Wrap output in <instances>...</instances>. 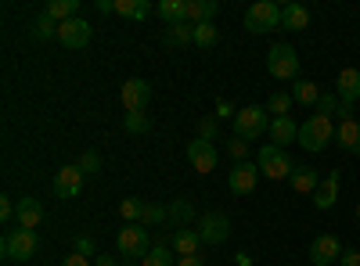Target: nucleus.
<instances>
[{
    "label": "nucleus",
    "mask_w": 360,
    "mask_h": 266,
    "mask_svg": "<svg viewBox=\"0 0 360 266\" xmlns=\"http://www.w3.org/2000/svg\"><path fill=\"white\" fill-rule=\"evenodd\" d=\"M356 220H360V201H356Z\"/></svg>",
    "instance_id": "nucleus-50"
},
{
    "label": "nucleus",
    "mask_w": 360,
    "mask_h": 266,
    "mask_svg": "<svg viewBox=\"0 0 360 266\" xmlns=\"http://www.w3.org/2000/svg\"><path fill=\"white\" fill-rule=\"evenodd\" d=\"M141 266H176V262H173L169 245H152V252L141 259Z\"/></svg>",
    "instance_id": "nucleus-32"
},
{
    "label": "nucleus",
    "mask_w": 360,
    "mask_h": 266,
    "mask_svg": "<svg viewBox=\"0 0 360 266\" xmlns=\"http://www.w3.org/2000/svg\"><path fill=\"white\" fill-rule=\"evenodd\" d=\"M217 11H220L217 0H188V15H184V22H191V25L213 22V18H217Z\"/></svg>",
    "instance_id": "nucleus-22"
},
{
    "label": "nucleus",
    "mask_w": 360,
    "mask_h": 266,
    "mask_svg": "<svg viewBox=\"0 0 360 266\" xmlns=\"http://www.w3.org/2000/svg\"><path fill=\"white\" fill-rule=\"evenodd\" d=\"M213 137H217V119H202V140L213 144Z\"/></svg>",
    "instance_id": "nucleus-42"
},
{
    "label": "nucleus",
    "mask_w": 360,
    "mask_h": 266,
    "mask_svg": "<svg viewBox=\"0 0 360 266\" xmlns=\"http://www.w3.org/2000/svg\"><path fill=\"white\" fill-rule=\"evenodd\" d=\"M123 126H127V133H148V115L144 112H127V119H123Z\"/></svg>",
    "instance_id": "nucleus-36"
},
{
    "label": "nucleus",
    "mask_w": 360,
    "mask_h": 266,
    "mask_svg": "<svg viewBox=\"0 0 360 266\" xmlns=\"http://www.w3.org/2000/svg\"><path fill=\"white\" fill-rule=\"evenodd\" d=\"M198 234H202L205 245H224L231 238V220L224 213H205L198 220Z\"/></svg>",
    "instance_id": "nucleus-11"
},
{
    "label": "nucleus",
    "mask_w": 360,
    "mask_h": 266,
    "mask_svg": "<svg viewBox=\"0 0 360 266\" xmlns=\"http://www.w3.org/2000/svg\"><path fill=\"white\" fill-rule=\"evenodd\" d=\"M259 166H252V162H234V169L227 173V187L234 191V194H252L256 191V184H259Z\"/></svg>",
    "instance_id": "nucleus-10"
},
{
    "label": "nucleus",
    "mask_w": 360,
    "mask_h": 266,
    "mask_svg": "<svg viewBox=\"0 0 360 266\" xmlns=\"http://www.w3.org/2000/svg\"><path fill=\"white\" fill-rule=\"evenodd\" d=\"M270 140H274L278 147H285V144L299 140V126L288 119V115H281V119H270Z\"/></svg>",
    "instance_id": "nucleus-23"
},
{
    "label": "nucleus",
    "mask_w": 360,
    "mask_h": 266,
    "mask_svg": "<svg viewBox=\"0 0 360 266\" xmlns=\"http://www.w3.org/2000/svg\"><path fill=\"white\" fill-rule=\"evenodd\" d=\"M335 137H339V147L349 155H360V119H342L335 126Z\"/></svg>",
    "instance_id": "nucleus-19"
},
{
    "label": "nucleus",
    "mask_w": 360,
    "mask_h": 266,
    "mask_svg": "<svg viewBox=\"0 0 360 266\" xmlns=\"http://www.w3.org/2000/svg\"><path fill=\"white\" fill-rule=\"evenodd\" d=\"M342 245H339V238L335 234H317V238L310 241V262L314 266H332L335 259H342Z\"/></svg>",
    "instance_id": "nucleus-9"
},
{
    "label": "nucleus",
    "mask_w": 360,
    "mask_h": 266,
    "mask_svg": "<svg viewBox=\"0 0 360 266\" xmlns=\"http://www.w3.org/2000/svg\"><path fill=\"white\" fill-rule=\"evenodd\" d=\"M205 241H202V234L198 230H191V227H180V230H173V238H169V248L176 252V255H198V248H202Z\"/></svg>",
    "instance_id": "nucleus-17"
},
{
    "label": "nucleus",
    "mask_w": 360,
    "mask_h": 266,
    "mask_svg": "<svg viewBox=\"0 0 360 266\" xmlns=\"http://www.w3.org/2000/svg\"><path fill=\"white\" fill-rule=\"evenodd\" d=\"M263 108L270 112V119H281V115H288V108H292V94H285V91H278V94H270Z\"/></svg>",
    "instance_id": "nucleus-31"
},
{
    "label": "nucleus",
    "mask_w": 360,
    "mask_h": 266,
    "mask_svg": "<svg viewBox=\"0 0 360 266\" xmlns=\"http://www.w3.org/2000/svg\"><path fill=\"white\" fill-rule=\"evenodd\" d=\"M335 108H339V98L335 94H321V101H317V112L321 115H332Z\"/></svg>",
    "instance_id": "nucleus-40"
},
{
    "label": "nucleus",
    "mask_w": 360,
    "mask_h": 266,
    "mask_svg": "<svg viewBox=\"0 0 360 266\" xmlns=\"http://www.w3.org/2000/svg\"><path fill=\"white\" fill-rule=\"evenodd\" d=\"M217 115H220V119H234L238 108H234L231 101H217Z\"/></svg>",
    "instance_id": "nucleus-41"
},
{
    "label": "nucleus",
    "mask_w": 360,
    "mask_h": 266,
    "mask_svg": "<svg viewBox=\"0 0 360 266\" xmlns=\"http://www.w3.org/2000/svg\"><path fill=\"white\" fill-rule=\"evenodd\" d=\"M335 198H339V173H328L324 180H321V187L314 191V205L321 213H328L335 205Z\"/></svg>",
    "instance_id": "nucleus-20"
},
{
    "label": "nucleus",
    "mask_w": 360,
    "mask_h": 266,
    "mask_svg": "<svg viewBox=\"0 0 360 266\" xmlns=\"http://www.w3.org/2000/svg\"><path fill=\"white\" fill-rule=\"evenodd\" d=\"M332 140H335V123H332V115L314 112L310 119H307L303 126H299V144H303L310 155H321Z\"/></svg>",
    "instance_id": "nucleus-1"
},
{
    "label": "nucleus",
    "mask_w": 360,
    "mask_h": 266,
    "mask_svg": "<svg viewBox=\"0 0 360 266\" xmlns=\"http://www.w3.org/2000/svg\"><path fill=\"white\" fill-rule=\"evenodd\" d=\"M76 252L86 255V259H98V241L90 234H76Z\"/></svg>",
    "instance_id": "nucleus-39"
},
{
    "label": "nucleus",
    "mask_w": 360,
    "mask_h": 266,
    "mask_svg": "<svg viewBox=\"0 0 360 266\" xmlns=\"http://www.w3.org/2000/svg\"><path fill=\"white\" fill-rule=\"evenodd\" d=\"M33 36H37V40H51V36H58V22H54L51 15H37V22H33Z\"/></svg>",
    "instance_id": "nucleus-34"
},
{
    "label": "nucleus",
    "mask_w": 360,
    "mask_h": 266,
    "mask_svg": "<svg viewBox=\"0 0 360 266\" xmlns=\"http://www.w3.org/2000/svg\"><path fill=\"white\" fill-rule=\"evenodd\" d=\"M281 29H288V33H303V29H310V11L303 4H285L281 8Z\"/></svg>",
    "instance_id": "nucleus-18"
},
{
    "label": "nucleus",
    "mask_w": 360,
    "mask_h": 266,
    "mask_svg": "<svg viewBox=\"0 0 360 266\" xmlns=\"http://www.w3.org/2000/svg\"><path fill=\"white\" fill-rule=\"evenodd\" d=\"M335 98L342 105H356L360 101V69H339V76H335Z\"/></svg>",
    "instance_id": "nucleus-14"
},
{
    "label": "nucleus",
    "mask_w": 360,
    "mask_h": 266,
    "mask_svg": "<svg viewBox=\"0 0 360 266\" xmlns=\"http://www.w3.org/2000/svg\"><path fill=\"white\" fill-rule=\"evenodd\" d=\"M62 266H94V259H86V255H79V252H72L69 259H62Z\"/></svg>",
    "instance_id": "nucleus-43"
},
{
    "label": "nucleus",
    "mask_w": 360,
    "mask_h": 266,
    "mask_svg": "<svg viewBox=\"0 0 360 266\" xmlns=\"http://www.w3.org/2000/svg\"><path fill=\"white\" fill-rule=\"evenodd\" d=\"M119 213H123L127 223H141V216H144V201H141V198H123V201H119Z\"/></svg>",
    "instance_id": "nucleus-33"
},
{
    "label": "nucleus",
    "mask_w": 360,
    "mask_h": 266,
    "mask_svg": "<svg viewBox=\"0 0 360 266\" xmlns=\"http://www.w3.org/2000/svg\"><path fill=\"white\" fill-rule=\"evenodd\" d=\"M58 44L69 47V51H79L90 44V25L83 18H72V22H62L58 25Z\"/></svg>",
    "instance_id": "nucleus-13"
},
{
    "label": "nucleus",
    "mask_w": 360,
    "mask_h": 266,
    "mask_svg": "<svg viewBox=\"0 0 360 266\" xmlns=\"http://www.w3.org/2000/svg\"><path fill=\"white\" fill-rule=\"evenodd\" d=\"M339 262H342V266H360V252H356V248H346Z\"/></svg>",
    "instance_id": "nucleus-45"
},
{
    "label": "nucleus",
    "mask_w": 360,
    "mask_h": 266,
    "mask_svg": "<svg viewBox=\"0 0 360 266\" xmlns=\"http://www.w3.org/2000/svg\"><path fill=\"white\" fill-rule=\"evenodd\" d=\"M83 169L79 166H62L54 173V180H51V191H54V198H79V191H83Z\"/></svg>",
    "instance_id": "nucleus-8"
},
{
    "label": "nucleus",
    "mask_w": 360,
    "mask_h": 266,
    "mask_svg": "<svg viewBox=\"0 0 360 266\" xmlns=\"http://www.w3.org/2000/svg\"><path fill=\"white\" fill-rule=\"evenodd\" d=\"M94 266H119V259H112V255H98Z\"/></svg>",
    "instance_id": "nucleus-48"
},
{
    "label": "nucleus",
    "mask_w": 360,
    "mask_h": 266,
    "mask_svg": "<svg viewBox=\"0 0 360 266\" xmlns=\"http://www.w3.org/2000/svg\"><path fill=\"white\" fill-rule=\"evenodd\" d=\"M15 220H18V227H25V230H37V227L44 223V205H40L37 198H18V201H15Z\"/></svg>",
    "instance_id": "nucleus-15"
},
{
    "label": "nucleus",
    "mask_w": 360,
    "mask_h": 266,
    "mask_svg": "<svg viewBox=\"0 0 360 266\" xmlns=\"http://www.w3.org/2000/svg\"><path fill=\"white\" fill-rule=\"evenodd\" d=\"M188 162L195 166V173H213L217 162H220V152H217V144H209V140H191L188 144Z\"/></svg>",
    "instance_id": "nucleus-12"
},
{
    "label": "nucleus",
    "mask_w": 360,
    "mask_h": 266,
    "mask_svg": "<svg viewBox=\"0 0 360 266\" xmlns=\"http://www.w3.org/2000/svg\"><path fill=\"white\" fill-rule=\"evenodd\" d=\"M176 266H202V259H198V255H180Z\"/></svg>",
    "instance_id": "nucleus-46"
},
{
    "label": "nucleus",
    "mask_w": 360,
    "mask_h": 266,
    "mask_svg": "<svg viewBox=\"0 0 360 266\" xmlns=\"http://www.w3.org/2000/svg\"><path fill=\"white\" fill-rule=\"evenodd\" d=\"M288 184H292V191H299V194H314V191L321 187V176H317L310 166H295L292 176H288Z\"/></svg>",
    "instance_id": "nucleus-21"
},
{
    "label": "nucleus",
    "mask_w": 360,
    "mask_h": 266,
    "mask_svg": "<svg viewBox=\"0 0 360 266\" xmlns=\"http://www.w3.org/2000/svg\"><path fill=\"white\" fill-rule=\"evenodd\" d=\"M166 47H184V44H195V25L191 22H176V25H166Z\"/></svg>",
    "instance_id": "nucleus-25"
},
{
    "label": "nucleus",
    "mask_w": 360,
    "mask_h": 266,
    "mask_svg": "<svg viewBox=\"0 0 360 266\" xmlns=\"http://www.w3.org/2000/svg\"><path fill=\"white\" fill-rule=\"evenodd\" d=\"M259 133H270V112L266 108H238L234 115V137L242 140H256Z\"/></svg>",
    "instance_id": "nucleus-5"
},
{
    "label": "nucleus",
    "mask_w": 360,
    "mask_h": 266,
    "mask_svg": "<svg viewBox=\"0 0 360 266\" xmlns=\"http://www.w3.org/2000/svg\"><path fill=\"white\" fill-rule=\"evenodd\" d=\"M119 266H141V259H119Z\"/></svg>",
    "instance_id": "nucleus-49"
},
{
    "label": "nucleus",
    "mask_w": 360,
    "mask_h": 266,
    "mask_svg": "<svg viewBox=\"0 0 360 266\" xmlns=\"http://www.w3.org/2000/svg\"><path fill=\"white\" fill-rule=\"evenodd\" d=\"M191 220H195V205L188 198H173L169 201V223H176V230H180V227H188Z\"/></svg>",
    "instance_id": "nucleus-27"
},
{
    "label": "nucleus",
    "mask_w": 360,
    "mask_h": 266,
    "mask_svg": "<svg viewBox=\"0 0 360 266\" xmlns=\"http://www.w3.org/2000/svg\"><path fill=\"white\" fill-rule=\"evenodd\" d=\"M278 25H281V4H274V0H256L245 11L249 33H270V29H278Z\"/></svg>",
    "instance_id": "nucleus-7"
},
{
    "label": "nucleus",
    "mask_w": 360,
    "mask_h": 266,
    "mask_svg": "<svg viewBox=\"0 0 360 266\" xmlns=\"http://www.w3.org/2000/svg\"><path fill=\"white\" fill-rule=\"evenodd\" d=\"M217 25L213 22H202V25H195V47H213L217 44Z\"/></svg>",
    "instance_id": "nucleus-35"
},
{
    "label": "nucleus",
    "mask_w": 360,
    "mask_h": 266,
    "mask_svg": "<svg viewBox=\"0 0 360 266\" xmlns=\"http://www.w3.org/2000/svg\"><path fill=\"white\" fill-rule=\"evenodd\" d=\"M115 248L123 259H144L148 252H152V241H148V227L141 223H127L123 230L115 234Z\"/></svg>",
    "instance_id": "nucleus-3"
},
{
    "label": "nucleus",
    "mask_w": 360,
    "mask_h": 266,
    "mask_svg": "<svg viewBox=\"0 0 360 266\" xmlns=\"http://www.w3.org/2000/svg\"><path fill=\"white\" fill-rule=\"evenodd\" d=\"M266 72L274 79H295L299 76V54L292 44H274L266 51Z\"/></svg>",
    "instance_id": "nucleus-6"
},
{
    "label": "nucleus",
    "mask_w": 360,
    "mask_h": 266,
    "mask_svg": "<svg viewBox=\"0 0 360 266\" xmlns=\"http://www.w3.org/2000/svg\"><path fill=\"white\" fill-rule=\"evenodd\" d=\"M44 15H51L58 25L72 22V18H79V0H51V4L44 8Z\"/></svg>",
    "instance_id": "nucleus-24"
},
{
    "label": "nucleus",
    "mask_w": 360,
    "mask_h": 266,
    "mask_svg": "<svg viewBox=\"0 0 360 266\" xmlns=\"http://www.w3.org/2000/svg\"><path fill=\"white\" fill-rule=\"evenodd\" d=\"M76 166L83 169V176H94V173H101V155L98 152H83Z\"/></svg>",
    "instance_id": "nucleus-37"
},
{
    "label": "nucleus",
    "mask_w": 360,
    "mask_h": 266,
    "mask_svg": "<svg viewBox=\"0 0 360 266\" xmlns=\"http://www.w3.org/2000/svg\"><path fill=\"white\" fill-rule=\"evenodd\" d=\"M227 155H231L234 162H249V159H245V155H249V140L231 137V140H227Z\"/></svg>",
    "instance_id": "nucleus-38"
},
{
    "label": "nucleus",
    "mask_w": 360,
    "mask_h": 266,
    "mask_svg": "<svg viewBox=\"0 0 360 266\" xmlns=\"http://www.w3.org/2000/svg\"><path fill=\"white\" fill-rule=\"evenodd\" d=\"M115 15H123V18H148L152 15V4L148 0H115Z\"/></svg>",
    "instance_id": "nucleus-29"
},
{
    "label": "nucleus",
    "mask_w": 360,
    "mask_h": 266,
    "mask_svg": "<svg viewBox=\"0 0 360 266\" xmlns=\"http://www.w3.org/2000/svg\"><path fill=\"white\" fill-rule=\"evenodd\" d=\"M256 166H259V173L266 176V180H288L292 169H295L292 159H288V152H285V147H278V144H263Z\"/></svg>",
    "instance_id": "nucleus-2"
},
{
    "label": "nucleus",
    "mask_w": 360,
    "mask_h": 266,
    "mask_svg": "<svg viewBox=\"0 0 360 266\" xmlns=\"http://www.w3.org/2000/svg\"><path fill=\"white\" fill-rule=\"evenodd\" d=\"M0 252H4V259H11V262L33 259V252H37V230H25V227L8 230L4 241H0Z\"/></svg>",
    "instance_id": "nucleus-4"
},
{
    "label": "nucleus",
    "mask_w": 360,
    "mask_h": 266,
    "mask_svg": "<svg viewBox=\"0 0 360 266\" xmlns=\"http://www.w3.org/2000/svg\"><path fill=\"white\" fill-rule=\"evenodd\" d=\"M98 11H101V15H108V11H115V0H98Z\"/></svg>",
    "instance_id": "nucleus-47"
},
{
    "label": "nucleus",
    "mask_w": 360,
    "mask_h": 266,
    "mask_svg": "<svg viewBox=\"0 0 360 266\" xmlns=\"http://www.w3.org/2000/svg\"><path fill=\"white\" fill-rule=\"evenodd\" d=\"M292 101H299V105H314L317 108V101H321V91H317V83H310V79H295V86H292Z\"/></svg>",
    "instance_id": "nucleus-28"
},
{
    "label": "nucleus",
    "mask_w": 360,
    "mask_h": 266,
    "mask_svg": "<svg viewBox=\"0 0 360 266\" xmlns=\"http://www.w3.org/2000/svg\"><path fill=\"white\" fill-rule=\"evenodd\" d=\"M148 101H152V86H148L144 79H127L123 83V105H127V112H144Z\"/></svg>",
    "instance_id": "nucleus-16"
},
{
    "label": "nucleus",
    "mask_w": 360,
    "mask_h": 266,
    "mask_svg": "<svg viewBox=\"0 0 360 266\" xmlns=\"http://www.w3.org/2000/svg\"><path fill=\"white\" fill-rule=\"evenodd\" d=\"M169 220V205H159V201H144V216H141V227H159Z\"/></svg>",
    "instance_id": "nucleus-30"
},
{
    "label": "nucleus",
    "mask_w": 360,
    "mask_h": 266,
    "mask_svg": "<svg viewBox=\"0 0 360 266\" xmlns=\"http://www.w3.org/2000/svg\"><path fill=\"white\" fill-rule=\"evenodd\" d=\"M11 216H15V201H11V198H0V220L8 223Z\"/></svg>",
    "instance_id": "nucleus-44"
},
{
    "label": "nucleus",
    "mask_w": 360,
    "mask_h": 266,
    "mask_svg": "<svg viewBox=\"0 0 360 266\" xmlns=\"http://www.w3.org/2000/svg\"><path fill=\"white\" fill-rule=\"evenodd\" d=\"M155 11H159V18L166 25H176V22H184V15H188V0H159Z\"/></svg>",
    "instance_id": "nucleus-26"
}]
</instances>
